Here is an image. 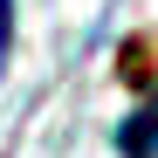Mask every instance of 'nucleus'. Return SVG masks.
I'll list each match as a JSON object with an SVG mask.
<instances>
[{"mask_svg":"<svg viewBox=\"0 0 158 158\" xmlns=\"http://www.w3.org/2000/svg\"><path fill=\"white\" fill-rule=\"evenodd\" d=\"M117 158H158V96L117 124Z\"/></svg>","mask_w":158,"mask_h":158,"instance_id":"nucleus-1","label":"nucleus"},{"mask_svg":"<svg viewBox=\"0 0 158 158\" xmlns=\"http://www.w3.org/2000/svg\"><path fill=\"white\" fill-rule=\"evenodd\" d=\"M7 48H14V0H0V69H7Z\"/></svg>","mask_w":158,"mask_h":158,"instance_id":"nucleus-2","label":"nucleus"}]
</instances>
